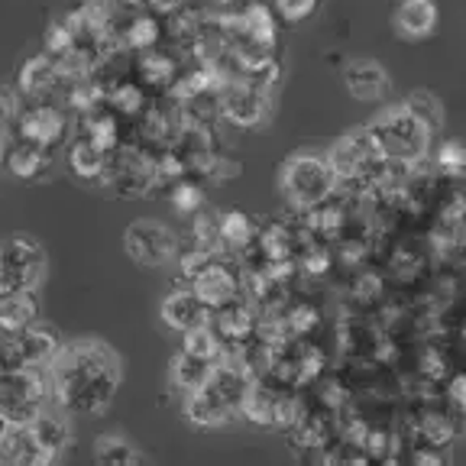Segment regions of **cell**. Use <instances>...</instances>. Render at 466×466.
Segmentation results:
<instances>
[{"label": "cell", "mask_w": 466, "mask_h": 466, "mask_svg": "<svg viewBox=\"0 0 466 466\" xmlns=\"http://www.w3.org/2000/svg\"><path fill=\"white\" fill-rule=\"evenodd\" d=\"M52 399L72 415H101L120 389V360L101 340L62 343L49 363Z\"/></svg>", "instance_id": "1"}, {"label": "cell", "mask_w": 466, "mask_h": 466, "mask_svg": "<svg viewBox=\"0 0 466 466\" xmlns=\"http://www.w3.org/2000/svg\"><path fill=\"white\" fill-rule=\"evenodd\" d=\"M279 178H282V195L289 198L295 211H318V208H324L334 198L337 182H340L328 156L314 153H295L291 159H285Z\"/></svg>", "instance_id": "2"}, {"label": "cell", "mask_w": 466, "mask_h": 466, "mask_svg": "<svg viewBox=\"0 0 466 466\" xmlns=\"http://www.w3.org/2000/svg\"><path fill=\"white\" fill-rule=\"evenodd\" d=\"M370 130L376 137L382 156H389L395 162H408V166H415V162L424 159V153L431 149V133H434L405 104L392 110H382L370 124Z\"/></svg>", "instance_id": "3"}, {"label": "cell", "mask_w": 466, "mask_h": 466, "mask_svg": "<svg viewBox=\"0 0 466 466\" xmlns=\"http://www.w3.org/2000/svg\"><path fill=\"white\" fill-rule=\"evenodd\" d=\"M49 399V366H7V370H0V411L14 421V428H26Z\"/></svg>", "instance_id": "4"}, {"label": "cell", "mask_w": 466, "mask_h": 466, "mask_svg": "<svg viewBox=\"0 0 466 466\" xmlns=\"http://www.w3.org/2000/svg\"><path fill=\"white\" fill-rule=\"evenodd\" d=\"M182 279L214 308V311L233 305V301H240L243 279L237 276V269H233L224 256L211 253V249H195L191 256H185Z\"/></svg>", "instance_id": "5"}, {"label": "cell", "mask_w": 466, "mask_h": 466, "mask_svg": "<svg viewBox=\"0 0 466 466\" xmlns=\"http://www.w3.org/2000/svg\"><path fill=\"white\" fill-rule=\"evenodd\" d=\"M46 276V249L39 240L20 233L0 243V291L39 289Z\"/></svg>", "instance_id": "6"}, {"label": "cell", "mask_w": 466, "mask_h": 466, "mask_svg": "<svg viewBox=\"0 0 466 466\" xmlns=\"http://www.w3.org/2000/svg\"><path fill=\"white\" fill-rule=\"evenodd\" d=\"M14 137L29 139L43 149H58L68 139V116L56 101H26L20 104L14 120Z\"/></svg>", "instance_id": "7"}, {"label": "cell", "mask_w": 466, "mask_h": 466, "mask_svg": "<svg viewBox=\"0 0 466 466\" xmlns=\"http://www.w3.org/2000/svg\"><path fill=\"white\" fill-rule=\"evenodd\" d=\"M124 249L146 269H159L178 256V237L159 220H133L124 233Z\"/></svg>", "instance_id": "8"}, {"label": "cell", "mask_w": 466, "mask_h": 466, "mask_svg": "<svg viewBox=\"0 0 466 466\" xmlns=\"http://www.w3.org/2000/svg\"><path fill=\"white\" fill-rule=\"evenodd\" d=\"M218 104H220V120L233 127H259L266 124V116L272 110V97L266 87L249 85V81H227L218 91Z\"/></svg>", "instance_id": "9"}, {"label": "cell", "mask_w": 466, "mask_h": 466, "mask_svg": "<svg viewBox=\"0 0 466 466\" xmlns=\"http://www.w3.org/2000/svg\"><path fill=\"white\" fill-rule=\"evenodd\" d=\"M72 75L66 72L62 62L49 56V52H36L29 56L26 62L16 72V91L26 101H52V97H66L68 85H72Z\"/></svg>", "instance_id": "10"}, {"label": "cell", "mask_w": 466, "mask_h": 466, "mask_svg": "<svg viewBox=\"0 0 466 466\" xmlns=\"http://www.w3.org/2000/svg\"><path fill=\"white\" fill-rule=\"evenodd\" d=\"M58 350L62 343H58L56 328H46L39 320L23 330H14V334H4L7 366H49Z\"/></svg>", "instance_id": "11"}, {"label": "cell", "mask_w": 466, "mask_h": 466, "mask_svg": "<svg viewBox=\"0 0 466 466\" xmlns=\"http://www.w3.org/2000/svg\"><path fill=\"white\" fill-rule=\"evenodd\" d=\"M159 314H162V324L172 328L175 334H188V330L204 328V324L214 320V308L208 305L191 285L188 289H175L172 295H166Z\"/></svg>", "instance_id": "12"}, {"label": "cell", "mask_w": 466, "mask_h": 466, "mask_svg": "<svg viewBox=\"0 0 466 466\" xmlns=\"http://www.w3.org/2000/svg\"><path fill=\"white\" fill-rule=\"evenodd\" d=\"M110 149H104L95 137H87L85 130L78 133L75 139H68L66 146V159H68V168L72 175L85 178V182H104V175L110 168Z\"/></svg>", "instance_id": "13"}, {"label": "cell", "mask_w": 466, "mask_h": 466, "mask_svg": "<svg viewBox=\"0 0 466 466\" xmlns=\"http://www.w3.org/2000/svg\"><path fill=\"white\" fill-rule=\"evenodd\" d=\"M29 434H33V441H36V447L43 451L46 463H52V460H58L62 453H66L68 447V418L62 415V408L58 411H52V408H43L33 421L26 424Z\"/></svg>", "instance_id": "14"}, {"label": "cell", "mask_w": 466, "mask_h": 466, "mask_svg": "<svg viewBox=\"0 0 466 466\" xmlns=\"http://www.w3.org/2000/svg\"><path fill=\"white\" fill-rule=\"evenodd\" d=\"M214 370H218V363H214V360H204V357L188 353V350H178V353H175V360H172V366H168V382H172L175 392L195 395V392H201L208 382H211Z\"/></svg>", "instance_id": "15"}, {"label": "cell", "mask_w": 466, "mask_h": 466, "mask_svg": "<svg viewBox=\"0 0 466 466\" xmlns=\"http://www.w3.org/2000/svg\"><path fill=\"white\" fill-rule=\"evenodd\" d=\"M39 320V299L36 289L0 291V334H14Z\"/></svg>", "instance_id": "16"}, {"label": "cell", "mask_w": 466, "mask_h": 466, "mask_svg": "<svg viewBox=\"0 0 466 466\" xmlns=\"http://www.w3.org/2000/svg\"><path fill=\"white\" fill-rule=\"evenodd\" d=\"M343 85L353 97L360 101H376V97L386 95L389 87V75L386 68L372 62V58H357V62H350L347 72H343Z\"/></svg>", "instance_id": "17"}, {"label": "cell", "mask_w": 466, "mask_h": 466, "mask_svg": "<svg viewBox=\"0 0 466 466\" xmlns=\"http://www.w3.org/2000/svg\"><path fill=\"white\" fill-rule=\"evenodd\" d=\"M214 328H218V334L227 340V347H240V343H247L256 337L259 320H256L253 308L233 301V305L218 308V311H214Z\"/></svg>", "instance_id": "18"}, {"label": "cell", "mask_w": 466, "mask_h": 466, "mask_svg": "<svg viewBox=\"0 0 466 466\" xmlns=\"http://www.w3.org/2000/svg\"><path fill=\"white\" fill-rule=\"evenodd\" d=\"M49 159H52L49 149L29 143V139L14 137L7 156H4V168H7L14 178H39V175L49 172Z\"/></svg>", "instance_id": "19"}, {"label": "cell", "mask_w": 466, "mask_h": 466, "mask_svg": "<svg viewBox=\"0 0 466 466\" xmlns=\"http://www.w3.org/2000/svg\"><path fill=\"white\" fill-rule=\"evenodd\" d=\"M434 26H437L434 0H401V7L395 10V29H399L405 39L431 36Z\"/></svg>", "instance_id": "20"}, {"label": "cell", "mask_w": 466, "mask_h": 466, "mask_svg": "<svg viewBox=\"0 0 466 466\" xmlns=\"http://www.w3.org/2000/svg\"><path fill=\"white\" fill-rule=\"evenodd\" d=\"M137 75H139V85L143 87H159V91H172V85L178 81L182 68L175 62L168 52H162L159 46L149 52L139 56V66H137Z\"/></svg>", "instance_id": "21"}, {"label": "cell", "mask_w": 466, "mask_h": 466, "mask_svg": "<svg viewBox=\"0 0 466 466\" xmlns=\"http://www.w3.org/2000/svg\"><path fill=\"white\" fill-rule=\"evenodd\" d=\"M259 240V227L253 224L247 211H224L220 214V249H247Z\"/></svg>", "instance_id": "22"}, {"label": "cell", "mask_w": 466, "mask_h": 466, "mask_svg": "<svg viewBox=\"0 0 466 466\" xmlns=\"http://www.w3.org/2000/svg\"><path fill=\"white\" fill-rule=\"evenodd\" d=\"M0 463L39 466V463H46V457H43V451L36 447V441H33V434H29V428H14L7 441L0 444Z\"/></svg>", "instance_id": "23"}, {"label": "cell", "mask_w": 466, "mask_h": 466, "mask_svg": "<svg viewBox=\"0 0 466 466\" xmlns=\"http://www.w3.org/2000/svg\"><path fill=\"white\" fill-rule=\"evenodd\" d=\"M159 36H162V23L156 20L153 14H133L130 20H127L124 33H120V39H124V43L130 46V49H137V52L156 49Z\"/></svg>", "instance_id": "24"}, {"label": "cell", "mask_w": 466, "mask_h": 466, "mask_svg": "<svg viewBox=\"0 0 466 466\" xmlns=\"http://www.w3.org/2000/svg\"><path fill=\"white\" fill-rule=\"evenodd\" d=\"M95 460L97 463L124 466V463H143V453L120 434H101L95 441Z\"/></svg>", "instance_id": "25"}, {"label": "cell", "mask_w": 466, "mask_h": 466, "mask_svg": "<svg viewBox=\"0 0 466 466\" xmlns=\"http://www.w3.org/2000/svg\"><path fill=\"white\" fill-rule=\"evenodd\" d=\"M107 104L116 110L120 116H137L146 110V95L139 81H116L107 91Z\"/></svg>", "instance_id": "26"}, {"label": "cell", "mask_w": 466, "mask_h": 466, "mask_svg": "<svg viewBox=\"0 0 466 466\" xmlns=\"http://www.w3.org/2000/svg\"><path fill=\"white\" fill-rule=\"evenodd\" d=\"M16 110H20L16 95H14V91H7V87H0V166H4V156H7L10 143H14Z\"/></svg>", "instance_id": "27"}, {"label": "cell", "mask_w": 466, "mask_h": 466, "mask_svg": "<svg viewBox=\"0 0 466 466\" xmlns=\"http://www.w3.org/2000/svg\"><path fill=\"white\" fill-rule=\"evenodd\" d=\"M172 204L182 214H198L204 208V188L191 178H178L172 185Z\"/></svg>", "instance_id": "28"}, {"label": "cell", "mask_w": 466, "mask_h": 466, "mask_svg": "<svg viewBox=\"0 0 466 466\" xmlns=\"http://www.w3.org/2000/svg\"><path fill=\"white\" fill-rule=\"evenodd\" d=\"M405 107L415 110L424 124L431 127V130H437V127H441V120H444L441 101H437L434 95H428V91H411V95H408V101H405Z\"/></svg>", "instance_id": "29"}, {"label": "cell", "mask_w": 466, "mask_h": 466, "mask_svg": "<svg viewBox=\"0 0 466 466\" xmlns=\"http://www.w3.org/2000/svg\"><path fill=\"white\" fill-rule=\"evenodd\" d=\"M272 10L282 23H305L320 10V0H272Z\"/></svg>", "instance_id": "30"}, {"label": "cell", "mask_w": 466, "mask_h": 466, "mask_svg": "<svg viewBox=\"0 0 466 466\" xmlns=\"http://www.w3.org/2000/svg\"><path fill=\"white\" fill-rule=\"evenodd\" d=\"M437 166H441V172H447V175H463L466 172V149L460 143L441 146V153H437Z\"/></svg>", "instance_id": "31"}, {"label": "cell", "mask_w": 466, "mask_h": 466, "mask_svg": "<svg viewBox=\"0 0 466 466\" xmlns=\"http://www.w3.org/2000/svg\"><path fill=\"white\" fill-rule=\"evenodd\" d=\"M149 4V10H159V14H172V10L185 7L188 0H146Z\"/></svg>", "instance_id": "32"}, {"label": "cell", "mask_w": 466, "mask_h": 466, "mask_svg": "<svg viewBox=\"0 0 466 466\" xmlns=\"http://www.w3.org/2000/svg\"><path fill=\"white\" fill-rule=\"evenodd\" d=\"M10 431H14V421H10V418L0 411V444H4V441L10 437Z\"/></svg>", "instance_id": "33"}, {"label": "cell", "mask_w": 466, "mask_h": 466, "mask_svg": "<svg viewBox=\"0 0 466 466\" xmlns=\"http://www.w3.org/2000/svg\"><path fill=\"white\" fill-rule=\"evenodd\" d=\"M0 370H7V357H4V334H0Z\"/></svg>", "instance_id": "34"}, {"label": "cell", "mask_w": 466, "mask_h": 466, "mask_svg": "<svg viewBox=\"0 0 466 466\" xmlns=\"http://www.w3.org/2000/svg\"><path fill=\"white\" fill-rule=\"evenodd\" d=\"M72 4H78V7H91V4H104V0H72Z\"/></svg>", "instance_id": "35"}]
</instances>
